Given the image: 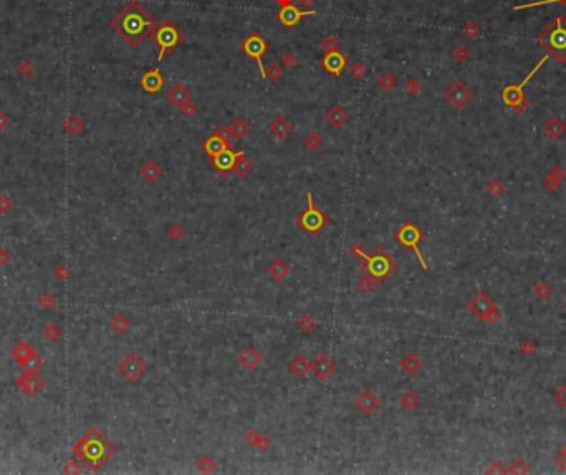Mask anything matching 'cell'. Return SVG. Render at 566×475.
<instances>
[{
    "instance_id": "816d5d0a",
    "label": "cell",
    "mask_w": 566,
    "mask_h": 475,
    "mask_svg": "<svg viewBox=\"0 0 566 475\" xmlns=\"http://www.w3.org/2000/svg\"><path fill=\"white\" fill-rule=\"evenodd\" d=\"M275 2L280 5V9H283V7H288V5H293V0H275Z\"/></svg>"
},
{
    "instance_id": "603a6c76",
    "label": "cell",
    "mask_w": 566,
    "mask_h": 475,
    "mask_svg": "<svg viewBox=\"0 0 566 475\" xmlns=\"http://www.w3.org/2000/svg\"><path fill=\"white\" fill-rule=\"evenodd\" d=\"M268 273L274 278V282H282L290 275V265L283 259H275L270 262Z\"/></svg>"
},
{
    "instance_id": "1f68e13d",
    "label": "cell",
    "mask_w": 566,
    "mask_h": 475,
    "mask_svg": "<svg viewBox=\"0 0 566 475\" xmlns=\"http://www.w3.org/2000/svg\"><path fill=\"white\" fill-rule=\"evenodd\" d=\"M282 74H283V68L277 62H272L268 66H265V78H270L272 81H275V83L282 78Z\"/></svg>"
},
{
    "instance_id": "4dcf8cb0",
    "label": "cell",
    "mask_w": 566,
    "mask_h": 475,
    "mask_svg": "<svg viewBox=\"0 0 566 475\" xmlns=\"http://www.w3.org/2000/svg\"><path fill=\"white\" fill-rule=\"evenodd\" d=\"M319 48L325 53H333V52H338L339 50V42L336 37L333 35H328V37H323L322 42H319Z\"/></svg>"
},
{
    "instance_id": "7bdbcfd3",
    "label": "cell",
    "mask_w": 566,
    "mask_h": 475,
    "mask_svg": "<svg viewBox=\"0 0 566 475\" xmlns=\"http://www.w3.org/2000/svg\"><path fill=\"white\" fill-rule=\"evenodd\" d=\"M167 235L173 240H181L184 237V230H182L181 226H170V229L167 230Z\"/></svg>"
},
{
    "instance_id": "7c38bea8",
    "label": "cell",
    "mask_w": 566,
    "mask_h": 475,
    "mask_svg": "<svg viewBox=\"0 0 566 475\" xmlns=\"http://www.w3.org/2000/svg\"><path fill=\"white\" fill-rule=\"evenodd\" d=\"M354 406H356V409L363 414H373L374 411L379 409L381 406V399L378 397L376 392L373 391H363L359 392L358 397L354 399Z\"/></svg>"
},
{
    "instance_id": "3957f363",
    "label": "cell",
    "mask_w": 566,
    "mask_h": 475,
    "mask_svg": "<svg viewBox=\"0 0 566 475\" xmlns=\"http://www.w3.org/2000/svg\"><path fill=\"white\" fill-rule=\"evenodd\" d=\"M154 43L159 46V62L164 60V57H167L170 52H173L177 45L181 43L182 40V35L179 29L170 22V20H166V22H162L161 25L156 27V30L153 33Z\"/></svg>"
},
{
    "instance_id": "ac0fdd59",
    "label": "cell",
    "mask_w": 566,
    "mask_h": 475,
    "mask_svg": "<svg viewBox=\"0 0 566 475\" xmlns=\"http://www.w3.org/2000/svg\"><path fill=\"white\" fill-rule=\"evenodd\" d=\"M399 368L404 371V374L407 376H415L419 374L421 369H422V361L417 355H414V353H407L401 358L399 361Z\"/></svg>"
},
{
    "instance_id": "ee69618b",
    "label": "cell",
    "mask_w": 566,
    "mask_h": 475,
    "mask_svg": "<svg viewBox=\"0 0 566 475\" xmlns=\"http://www.w3.org/2000/svg\"><path fill=\"white\" fill-rule=\"evenodd\" d=\"M12 209V201L5 195H0V214H7Z\"/></svg>"
},
{
    "instance_id": "7402d4cb",
    "label": "cell",
    "mask_w": 566,
    "mask_h": 475,
    "mask_svg": "<svg viewBox=\"0 0 566 475\" xmlns=\"http://www.w3.org/2000/svg\"><path fill=\"white\" fill-rule=\"evenodd\" d=\"M268 131L275 136L277 139H286L291 133V123L285 116H277L268 124Z\"/></svg>"
},
{
    "instance_id": "8fae6325",
    "label": "cell",
    "mask_w": 566,
    "mask_h": 475,
    "mask_svg": "<svg viewBox=\"0 0 566 475\" xmlns=\"http://www.w3.org/2000/svg\"><path fill=\"white\" fill-rule=\"evenodd\" d=\"M348 65V60L343 53L333 52V53H325V57L322 58V66L323 70H326L333 77H341L344 71V68Z\"/></svg>"
},
{
    "instance_id": "d6986e66",
    "label": "cell",
    "mask_w": 566,
    "mask_h": 475,
    "mask_svg": "<svg viewBox=\"0 0 566 475\" xmlns=\"http://www.w3.org/2000/svg\"><path fill=\"white\" fill-rule=\"evenodd\" d=\"M18 383H20V388H22L23 392H27L29 396H35L37 392L43 388L42 379L38 378L37 371H29Z\"/></svg>"
},
{
    "instance_id": "836d02e7",
    "label": "cell",
    "mask_w": 566,
    "mask_h": 475,
    "mask_svg": "<svg viewBox=\"0 0 566 475\" xmlns=\"http://www.w3.org/2000/svg\"><path fill=\"white\" fill-rule=\"evenodd\" d=\"M298 328L303 330L305 333H311V331L316 328L315 318H313L311 315H302L300 316V320H298Z\"/></svg>"
},
{
    "instance_id": "681fc988",
    "label": "cell",
    "mask_w": 566,
    "mask_h": 475,
    "mask_svg": "<svg viewBox=\"0 0 566 475\" xmlns=\"http://www.w3.org/2000/svg\"><path fill=\"white\" fill-rule=\"evenodd\" d=\"M9 262V252L4 248H0V265H5V263Z\"/></svg>"
},
{
    "instance_id": "f546056e",
    "label": "cell",
    "mask_w": 566,
    "mask_h": 475,
    "mask_svg": "<svg viewBox=\"0 0 566 475\" xmlns=\"http://www.w3.org/2000/svg\"><path fill=\"white\" fill-rule=\"evenodd\" d=\"M399 403H401L402 407H404V409L411 411V409H414V407L419 404V396L415 394L414 391H404L399 396Z\"/></svg>"
},
{
    "instance_id": "c3c4849f",
    "label": "cell",
    "mask_w": 566,
    "mask_h": 475,
    "mask_svg": "<svg viewBox=\"0 0 566 475\" xmlns=\"http://www.w3.org/2000/svg\"><path fill=\"white\" fill-rule=\"evenodd\" d=\"M53 303H55V300H53V296H50V295H46V296H43V298H40V305H42L43 308L53 307Z\"/></svg>"
},
{
    "instance_id": "6da1fadb",
    "label": "cell",
    "mask_w": 566,
    "mask_h": 475,
    "mask_svg": "<svg viewBox=\"0 0 566 475\" xmlns=\"http://www.w3.org/2000/svg\"><path fill=\"white\" fill-rule=\"evenodd\" d=\"M110 25L122 42L133 48L139 46L146 38L153 37L156 27H158L156 20L149 15V12L136 0H131L128 5H125V9L111 20Z\"/></svg>"
},
{
    "instance_id": "ab89813d",
    "label": "cell",
    "mask_w": 566,
    "mask_h": 475,
    "mask_svg": "<svg viewBox=\"0 0 566 475\" xmlns=\"http://www.w3.org/2000/svg\"><path fill=\"white\" fill-rule=\"evenodd\" d=\"M63 126L70 131V134H78L81 131V128H83V123L80 121V118H70Z\"/></svg>"
},
{
    "instance_id": "e575fe53",
    "label": "cell",
    "mask_w": 566,
    "mask_h": 475,
    "mask_svg": "<svg viewBox=\"0 0 566 475\" xmlns=\"http://www.w3.org/2000/svg\"><path fill=\"white\" fill-rule=\"evenodd\" d=\"M13 355H15V358L18 359L20 363H23V364H25L27 359H29V358L33 355V349H30V346H29V344L22 343V344H18L17 348H15V351H13Z\"/></svg>"
},
{
    "instance_id": "4fadbf2b",
    "label": "cell",
    "mask_w": 566,
    "mask_h": 475,
    "mask_svg": "<svg viewBox=\"0 0 566 475\" xmlns=\"http://www.w3.org/2000/svg\"><path fill=\"white\" fill-rule=\"evenodd\" d=\"M166 96L170 105L179 108L181 105L187 103V101H192V91H190L184 83H174L169 86Z\"/></svg>"
},
{
    "instance_id": "b9f144b4",
    "label": "cell",
    "mask_w": 566,
    "mask_h": 475,
    "mask_svg": "<svg viewBox=\"0 0 566 475\" xmlns=\"http://www.w3.org/2000/svg\"><path fill=\"white\" fill-rule=\"evenodd\" d=\"M215 469V462L210 457H204L199 460V470L201 472H212Z\"/></svg>"
},
{
    "instance_id": "ba28073f",
    "label": "cell",
    "mask_w": 566,
    "mask_h": 475,
    "mask_svg": "<svg viewBox=\"0 0 566 475\" xmlns=\"http://www.w3.org/2000/svg\"><path fill=\"white\" fill-rule=\"evenodd\" d=\"M310 372L315 376L316 381L323 383L336 372V363L333 361V358L330 355H318L311 361V371Z\"/></svg>"
},
{
    "instance_id": "277c9868",
    "label": "cell",
    "mask_w": 566,
    "mask_h": 475,
    "mask_svg": "<svg viewBox=\"0 0 566 475\" xmlns=\"http://www.w3.org/2000/svg\"><path fill=\"white\" fill-rule=\"evenodd\" d=\"M270 45L263 37H260L258 33H250V35L243 40L242 43V52L252 58L257 63V68L260 70L262 78H265V65H263V55L268 52Z\"/></svg>"
},
{
    "instance_id": "30bf717a",
    "label": "cell",
    "mask_w": 566,
    "mask_h": 475,
    "mask_svg": "<svg viewBox=\"0 0 566 475\" xmlns=\"http://www.w3.org/2000/svg\"><path fill=\"white\" fill-rule=\"evenodd\" d=\"M310 15H316V10H300L297 5H288V7L280 9L278 20H280V23H283L286 29H293V27H297L300 23V20L305 17H310Z\"/></svg>"
},
{
    "instance_id": "f907efd6",
    "label": "cell",
    "mask_w": 566,
    "mask_h": 475,
    "mask_svg": "<svg viewBox=\"0 0 566 475\" xmlns=\"http://www.w3.org/2000/svg\"><path fill=\"white\" fill-rule=\"evenodd\" d=\"M298 2H300V5H302V7H305L306 10H310V7L315 4V0H298Z\"/></svg>"
},
{
    "instance_id": "f35d334b",
    "label": "cell",
    "mask_w": 566,
    "mask_h": 475,
    "mask_svg": "<svg viewBox=\"0 0 566 475\" xmlns=\"http://www.w3.org/2000/svg\"><path fill=\"white\" fill-rule=\"evenodd\" d=\"M297 63H298V58H297L295 53H291V52L283 53V57H282V66H285L286 70H291V68H295Z\"/></svg>"
},
{
    "instance_id": "83f0119b",
    "label": "cell",
    "mask_w": 566,
    "mask_h": 475,
    "mask_svg": "<svg viewBox=\"0 0 566 475\" xmlns=\"http://www.w3.org/2000/svg\"><path fill=\"white\" fill-rule=\"evenodd\" d=\"M232 172H235L238 178H245L249 172H252V162L247 159V156L242 154L240 158L235 161L234 167H232Z\"/></svg>"
},
{
    "instance_id": "52a82bcc",
    "label": "cell",
    "mask_w": 566,
    "mask_h": 475,
    "mask_svg": "<svg viewBox=\"0 0 566 475\" xmlns=\"http://www.w3.org/2000/svg\"><path fill=\"white\" fill-rule=\"evenodd\" d=\"M398 239V242H401L402 245H406V247H409V248H412L414 252H415V255L419 257V260H421V263H422V267L426 268V263H424V260H422V257H421V252H419V240H421V232H419V229L414 226V223H404V226H402L399 230H398V234L394 235Z\"/></svg>"
},
{
    "instance_id": "f1b7e54d",
    "label": "cell",
    "mask_w": 566,
    "mask_h": 475,
    "mask_svg": "<svg viewBox=\"0 0 566 475\" xmlns=\"http://www.w3.org/2000/svg\"><path fill=\"white\" fill-rule=\"evenodd\" d=\"M322 146H323V138L319 136L318 131H310L308 134H306V138H305V147L308 149V151L315 153Z\"/></svg>"
},
{
    "instance_id": "60d3db41",
    "label": "cell",
    "mask_w": 566,
    "mask_h": 475,
    "mask_svg": "<svg viewBox=\"0 0 566 475\" xmlns=\"http://www.w3.org/2000/svg\"><path fill=\"white\" fill-rule=\"evenodd\" d=\"M179 110H181V113L184 114V116H187V118H194L197 114V106L192 103V101H187V103L181 105Z\"/></svg>"
},
{
    "instance_id": "4316f807",
    "label": "cell",
    "mask_w": 566,
    "mask_h": 475,
    "mask_svg": "<svg viewBox=\"0 0 566 475\" xmlns=\"http://www.w3.org/2000/svg\"><path fill=\"white\" fill-rule=\"evenodd\" d=\"M131 327V321L128 320V316L125 315H114L110 321V328L114 331L116 335H125L126 331Z\"/></svg>"
},
{
    "instance_id": "f5cc1de1",
    "label": "cell",
    "mask_w": 566,
    "mask_h": 475,
    "mask_svg": "<svg viewBox=\"0 0 566 475\" xmlns=\"http://www.w3.org/2000/svg\"><path fill=\"white\" fill-rule=\"evenodd\" d=\"M5 124H7V116H4V114L0 113V130H2Z\"/></svg>"
},
{
    "instance_id": "2e32d148",
    "label": "cell",
    "mask_w": 566,
    "mask_h": 475,
    "mask_svg": "<svg viewBox=\"0 0 566 475\" xmlns=\"http://www.w3.org/2000/svg\"><path fill=\"white\" fill-rule=\"evenodd\" d=\"M162 85H164V78H162V74L159 73L158 68L146 71L144 74H142V78H141V86L144 88L147 93H158V91H161Z\"/></svg>"
},
{
    "instance_id": "d4e9b609",
    "label": "cell",
    "mask_w": 566,
    "mask_h": 475,
    "mask_svg": "<svg viewBox=\"0 0 566 475\" xmlns=\"http://www.w3.org/2000/svg\"><path fill=\"white\" fill-rule=\"evenodd\" d=\"M227 131L230 134V138H235V139H242V138H247L249 133H250V126L245 119L242 118H237L234 123L230 126H227Z\"/></svg>"
},
{
    "instance_id": "8d00e7d4",
    "label": "cell",
    "mask_w": 566,
    "mask_h": 475,
    "mask_svg": "<svg viewBox=\"0 0 566 475\" xmlns=\"http://www.w3.org/2000/svg\"><path fill=\"white\" fill-rule=\"evenodd\" d=\"M366 73H367V70H366V66L363 65V63H359V62H354L353 65H351V68H350V74L351 77L356 80V81H361L363 80L364 77H366Z\"/></svg>"
},
{
    "instance_id": "d6a6232c",
    "label": "cell",
    "mask_w": 566,
    "mask_h": 475,
    "mask_svg": "<svg viewBox=\"0 0 566 475\" xmlns=\"http://www.w3.org/2000/svg\"><path fill=\"white\" fill-rule=\"evenodd\" d=\"M378 83H379L381 88H383V90L392 91L394 88H396V85H398V80H396V77H394V74L384 73V74H381V78L378 80Z\"/></svg>"
},
{
    "instance_id": "484cf974",
    "label": "cell",
    "mask_w": 566,
    "mask_h": 475,
    "mask_svg": "<svg viewBox=\"0 0 566 475\" xmlns=\"http://www.w3.org/2000/svg\"><path fill=\"white\" fill-rule=\"evenodd\" d=\"M245 440H247L252 447H257L258 451H265L270 445L268 439L265 436H262V434L255 432V431H249L247 434H245Z\"/></svg>"
},
{
    "instance_id": "ffe728a7",
    "label": "cell",
    "mask_w": 566,
    "mask_h": 475,
    "mask_svg": "<svg viewBox=\"0 0 566 475\" xmlns=\"http://www.w3.org/2000/svg\"><path fill=\"white\" fill-rule=\"evenodd\" d=\"M348 121V113L341 105H333L330 111L326 113V123H328L333 130H339L343 128Z\"/></svg>"
},
{
    "instance_id": "8992f818",
    "label": "cell",
    "mask_w": 566,
    "mask_h": 475,
    "mask_svg": "<svg viewBox=\"0 0 566 475\" xmlns=\"http://www.w3.org/2000/svg\"><path fill=\"white\" fill-rule=\"evenodd\" d=\"M147 366L139 355H126L118 364V371L121 378H125L129 383H136L146 374Z\"/></svg>"
},
{
    "instance_id": "f6af8a7d",
    "label": "cell",
    "mask_w": 566,
    "mask_h": 475,
    "mask_svg": "<svg viewBox=\"0 0 566 475\" xmlns=\"http://www.w3.org/2000/svg\"><path fill=\"white\" fill-rule=\"evenodd\" d=\"M406 90H407L409 94H417L421 91V85L415 80H409L406 83Z\"/></svg>"
},
{
    "instance_id": "7dc6e473",
    "label": "cell",
    "mask_w": 566,
    "mask_h": 475,
    "mask_svg": "<svg viewBox=\"0 0 566 475\" xmlns=\"http://www.w3.org/2000/svg\"><path fill=\"white\" fill-rule=\"evenodd\" d=\"M55 275H57L58 280H65L66 275H68V268H66L65 265H60V267L55 270Z\"/></svg>"
},
{
    "instance_id": "e0dca14e",
    "label": "cell",
    "mask_w": 566,
    "mask_h": 475,
    "mask_svg": "<svg viewBox=\"0 0 566 475\" xmlns=\"http://www.w3.org/2000/svg\"><path fill=\"white\" fill-rule=\"evenodd\" d=\"M242 154H245V153L243 151H240V153H232L230 149H226V151H224L222 154H219L217 158L212 159L214 161V166H215V169H219L222 174L232 172V167H234L235 161L240 158Z\"/></svg>"
},
{
    "instance_id": "9a60e30c",
    "label": "cell",
    "mask_w": 566,
    "mask_h": 475,
    "mask_svg": "<svg viewBox=\"0 0 566 475\" xmlns=\"http://www.w3.org/2000/svg\"><path fill=\"white\" fill-rule=\"evenodd\" d=\"M446 98L454 108H462L470 98V91L465 88L462 81H457L446 91Z\"/></svg>"
},
{
    "instance_id": "d590c367",
    "label": "cell",
    "mask_w": 566,
    "mask_h": 475,
    "mask_svg": "<svg viewBox=\"0 0 566 475\" xmlns=\"http://www.w3.org/2000/svg\"><path fill=\"white\" fill-rule=\"evenodd\" d=\"M43 336L48 339V341H57V339L61 336V330H60V327H57L55 323H50L43 328Z\"/></svg>"
},
{
    "instance_id": "bcb514c9",
    "label": "cell",
    "mask_w": 566,
    "mask_h": 475,
    "mask_svg": "<svg viewBox=\"0 0 566 475\" xmlns=\"http://www.w3.org/2000/svg\"><path fill=\"white\" fill-rule=\"evenodd\" d=\"M551 2H556V4H566V0H542V2H533V4H528V5L516 7V9H525V7H535V5H545V4H551Z\"/></svg>"
},
{
    "instance_id": "cb8c5ba5",
    "label": "cell",
    "mask_w": 566,
    "mask_h": 475,
    "mask_svg": "<svg viewBox=\"0 0 566 475\" xmlns=\"http://www.w3.org/2000/svg\"><path fill=\"white\" fill-rule=\"evenodd\" d=\"M139 174H141V178L144 179V181H147V182H156V181H159V179L162 178V167L158 164V162H154V161H147L146 164L141 167Z\"/></svg>"
},
{
    "instance_id": "44dd1931",
    "label": "cell",
    "mask_w": 566,
    "mask_h": 475,
    "mask_svg": "<svg viewBox=\"0 0 566 475\" xmlns=\"http://www.w3.org/2000/svg\"><path fill=\"white\" fill-rule=\"evenodd\" d=\"M288 371H290V374L295 378H305L306 374H310L311 363L303 355H297L288 363Z\"/></svg>"
},
{
    "instance_id": "5b68a950",
    "label": "cell",
    "mask_w": 566,
    "mask_h": 475,
    "mask_svg": "<svg viewBox=\"0 0 566 475\" xmlns=\"http://www.w3.org/2000/svg\"><path fill=\"white\" fill-rule=\"evenodd\" d=\"M306 202H308V209L305 210V212L298 217V223H300V229H303L305 232L308 234H315L318 230H322L326 223V217L322 210H318L315 207V204H313V197H311V192L306 194Z\"/></svg>"
},
{
    "instance_id": "7a4b0ae2",
    "label": "cell",
    "mask_w": 566,
    "mask_h": 475,
    "mask_svg": "<svg viewBox=\"0 0 566 475\" xmlns=\"http://www.w3.org/2000/svg\"><path fill=\"white\" fill-rule=\"evenodd\" d=\"M540 45L556 60L566 58V20L556 18L540 33Z\"/></svg>"
},
{
    "instance_id": "9c48e42d",
    "label": "cell",
    "mask_w": 566,
    "mask_h": 475,
    "mask_svg": "<svg viewBox=\"0 0 566 475\" xmlns=\"http://www.w3.org/2000/svg\"><path fill=\"white\" fill-rule=\"evenodd\" d=\"M229 138H230V134L227 131V128H219V130L214 131V134L204 142V149H206L207 154L214 159L226 151V149H229Z\"/></svg>"
},
{
    "instance_id": "5bb4252c",
    "label": "cell",
    "mask_w": 566,
    "mask_h": 475,
    "mask_svg": "<svg viewBox=\"0 0 566 475\" xmlns=\"http://www.w3.org/2000/svg\"><path fill=\"white\" fill-rule=\"evenodd\" d=\"M237 361L243 369L255 371L258 366L263 363V355L260 351H257L255 348H245V349H242L240 353H238Z\"/></svg>"
},
{
    "instance_id": "74e56055",
    "label": "cell",
    "mask_w": 566,
    "mask_h": 475,
    "mask_svg": "<svg viewBox=\"0 0 566 475\" xmlns=\"http://www.w3.org/2000/svg\"><path fill=\"white\" fill-rule=\"evenodd\" d=\"M488 308H490V303H488V300H487L485 296H479V298H477V300L474 302V307H472L474 313H477V315H483Z\"/></svg>"
}]
</instances>
